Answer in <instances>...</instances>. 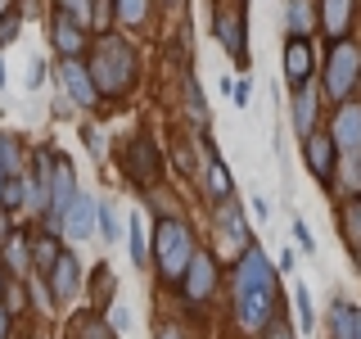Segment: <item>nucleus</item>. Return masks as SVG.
<instances>
[{
	"label": "nucleus",
	"instance_id": "1",
	"mask_svg": "<svg viewBox=\"0 0 361 339\" xmlns=\"http://www.w3.org/2000/svg\"><path fill=\"white\" fill-rule=\"evenodd\" d=\"M276 316V271L257 244H244V258L235 263V321L248 335H262Z\"/></svg>",
	"mask_w": 361,
	"mask_h": 339
},
{
	"label": "nucleus",
	"instance_id": "2",
	"mask_svg": "<svg viewBox=\"0 0 361 339\" xmlns=\"http://www.w3.org/2000/svg\"><path fill=\"white\" fill-rule=\"evenodd\" d=\"M90 77L99 95H127L135 86V50L122 37H99L90 50Z\"/></svg>",
	"mask_w": 361,
	"mask_h": 339
},
{
	"label": "nucleus",
	"instance_id": "3",
	"mask_svg": "<svg viewBox=\"0 0 361 339\" xmlns=\"http://www.w3.org/2000/svg\"><path fill=\"white\" fill-rule=\"evenodd\" d=\"M190 258H195V240H190V231L176 218L172 222L163 218V222H158V231H154V263H158V271H163V280L180 285Z\"/></svg>",
	"mask_w": 361,
	"mask_h": 339
},
{
	"label": "nucleus",
	"instance_id": "4",
	"mask_svg": "<svg viewBox=\"0 0 361 339\" xmlns=\"http://www.w3.org/2000/svg\"><path fill=\"white\" fill-rule=\"evenodd\" d=\"M361 82V50L353 41L338 37L334 50H330V64H325V90H330L334 100H348Z\"/></svg>",
	"mask_w": 361,
	"mask_h": 339
},
{
	"label": "nucleus",
	"instance_id": "5",
	"mask_svg": "<svg viewBox=\"0 0 361 339\" xmlns=\"http://www.w3.org/2000/svg\"><path fill=\"white\" fill-rule=\"evenodd\" d=\"M180 290H185V303L190 308H203V303L217 294V258L212 254H195L180 276Z\"/></svg>",
	"mask_w": 361,
	"mask_h": 339
},
{
	"label": "nucleus",
	"instance_id": "6",
	"mask_svg": "<svg viewBox=\"0 0 361 339\" xmlns=\"http://www.w3.org/2000/svg\"><path fill=\"white\" fill-rule=\"evenodd\" d=\"M334 145L338 154H357L361 150V100H338V113H334Z\"/></svg>",
	"mask_w": 361,
	"mask_h": 339
},
{
	"label": "nucleus",
	"instance_id": "7",
	"mask_svg": "<svg viewBox=\"0 0 361 339\" xmlns=\"http://www.w3.org/2000/svg\"><path fill=\"white\" fill-rule=\"evenodd\" d=\"M122 167H127V177L135 181V186H154V181H158V154H154V145L145 141V136H135V141L127 145V154H122Z\"/></svg>",
	"mask_w": 361,
	"mask_h": 339
},
{
	"label": "nucleus",
	"instance_id": "8",
	"mask_svg": "<svg viewBox=\"0 0 361 339\" xmlns=\"http://www.w3.org/2000/svg\"><path fill=\"white\" fill-rule=\"evenodd\" d=\"M334 154H338L334 136L312 131L307 141H302V158H307V167L316 172V181H321V186H330V181H334Z\"/></svg>",
	"mask_w": 361,
	"mask_h": 339
},
{
	"label": "nucleus",
	"instance_id": "9",
	"mask_svg": "<svg viewBox=\"0 0 361 339\" xmlns=\"http://www.w3.org/2000/svg\"><path fill=\"white\" fill-rule=\"evenodd\" d=\"M77 195V181H73V163L68 158H54L50 163V222L63 218V208Z\"/></svg>",
	"mask_w": 361,
	"mask_h": 339
},
{
	"label": "nucleus",
	"instance_id": "10",
	"mask_svg": "<svg viewBox=\"0 0 361 339\" xmlns=\"http://www.w3.org/2000/svg\"><path fill=\"white\" fill-rule=\"evenodd\" d=\"M59 82H63V90H68V95H73L82 109H90V105L99 100L90 68H86V64H77V59H63V68H59Z\"/></svg>",
	"mask_w": 361,
	"mask_h": 339
},
{
	"label": "nucleus",
	"instance_id": "11",
	"mask_svg": "<svg viewBox=\"0 0 361 339\" xmlns=\"http://www.w3.org/2000/svg\"><path fill=\"white\" fill-rule=\"evenodd\" d=\"M95 218H99V203L90 195H73V203L63 208V231L68 240H86L90 231H95Z\"/></svg>",
	"mask_w": 361,
	"mask_h": 339
},
{
	"label": "nucleus",
	"instance_id": "12",
	"mask_svg": "<svg viewBox=\"0 0 361 339\" xmlns=\"http://www.w3.org/2000/svg\"><path fill=\"white\" fill-rule=\"evenodd\" d=\"M50 37H54V50H59L63 59H77V54L86 50V32H82V23H77V18H68V14H54V23H50Z\"/></svg>",
	"mask_w": 361,
	"mask_h": 339
},
{
	"label": "nucleus",
	"instance_id": "13",
	"mask_svg": "<svg viewBox=\"0 0 361 339\" xmlns=\"http://www.w3.org/2000/svg\"><path fill=\"white\" fill-rule=\"evenodd\" d=\"M312 59H316V54H312V41L307 37H293L285 45V77H289L293 86H302L312 77Z\"/></svg>",
	"mask_w": 361,
	"mask_h": 339
},
{
	"label": "nucleus",
	"instance_id": "14",
	"mask_svg": "<svg viewBox=\"0 0 361 339\" xmlns=\"http://www.w3.org/2000/svg\"><path fill=\"white\" fill-rule=\"evenodd\" d=\"M293 131L307 141V136L316 131V90L302 82V86H293Z\"/></svg>",
	"mask_w": 361,
	"mask_h": 339
},
{
	"label": "nucleus",
	"instance_id": "15",
	"mask_svg": "<svg viewBox=\"0 0 361 339\" xmlns=\"http://www.w3.org/2000/svg\"><path fill=\"white\" fill-rule=\"evenodd\" d=\"M77 280H82L77 258H73V254H59V258H54V267H50V290H54V299H73V294H77Z\"/></svg>",
	"mask_w": 361,
	"mask_h": 339
},
{
	"label": "nucleus",
	"instance_id": "16",
	"mask_svg": "<svg viewBox=\"0 0 361 339\" xmlns=\"http://www.w3.org/2000/svg\"><path fill=\"white\" fill-rule=\"evenodd\" d=\"M321 9H325V14H321V28L338 41L348 32V23H353V14H357V0H321Z\"/></svg>",
	"mask_w": 361,
	"mask_h": 339
},
{
	"label": "nucleus",
	"instance_id": "17",
	"mask_svg": "<svg viewBox=\"0 0 361 339\" xmlns=\"http://www.w3.org/2000/svg\"><path fill=\"white\" fill-rule=\"evenodd\" d=\"M203 186H208V199L212 203H226V199H231V172H226V163H221V158H208V177H203Z\"/></svg>",
	"mask_w": 361,
	"mask_h": 339
},
{
	"label": "nucleus",
	"instance_id": "18",
	"mask_svg": "<svg viewBox=\"0 0 361 339\" xmlns=\"http://www.w3.org/2000/svg\"><path fill=\"white\" fill-rule=\"evenodd\" d=\"M330 321H334V339H361V312H357V308H348V303H334Z\"/></svg>",
	"mask_w": 361,
	"mask_h": 339
},
{
	"label": "nucleus",
	"instance_id": "19",
	"mask_svg": "<svg viewBox=\"0 0 361 339\" xmlns=\"http://www.w3.org/2000/svg\"><path fill=\"white\" fill-rule=\"evenodd\" d=\"M312 28H316L312 0H289V32L293 37H312Z\"/></svg>",
	"mask_w": 361,
	"mask_h": 339
},
{
	"label": "nucleus",
	"instance_id": "20",
	"mask_svg": "<svg viewBox=\"0 0 361 339\" xmlns=\"http://www.w3.org/2000/svg\"><path fill=\"white\" fill-rule=\"evenodd\" d=\"M59 5H63V14L68 18H77V23H90V18H104V14H99V9H104V0H59Z\"/></svg>",
	"mask_w": 361,
	"mask_h": 339
},
{
	"label": "nucleus",
	"instance_id": "21",
	"mask_svg": "<svg viewBox=\"0 0 361 339\" xmlns=\"http://www.w3.org/2000/svg\"><path fill=\"white\" fill-rule=\"evenodd\" d=\"M343 240H353L361 249V195H353L343 208Z\"/></svg>",
	"mask_w": 361,
	"mask_h": 339
},
{
	"label": "nucleus",
	"instance_id": "22",
	"mask_svg": "<svg viewBox=\"0 0 361 339\" xmlns=\"http://www.w3.org/2000/svg\"><path fill=\"white\" fill-rule=\"evenodd\" d=\"M293 308H298L302 331H312V326H316V312H312V290L307 285H293Z\"/></svg>",
	"mask_w": 361,
	"mask_h": 339
},
{
	"label": "nucleus",
	"instance_id": "23",
	"mask_svg": "<svg viewBox=\"0 0 361 339\" xmlns=\"http://www.w3.org/2000/svg\"><path fill=\"white\" fill-rule=\"evenodd\" d=\"M145 9H149V0H118V18L122 23H145Z\"/></svg>",
	"mask_w": 361,
	"mask_h": 339
},
{
	"label": "nucleus",
	"instance_id": "24",
	"mask_svg": "<svg viewBox=\"0 0 361 339\" xmlns=\"http://www.w3.org/2000/svg\"><path fill=\"white\" fill-rule=\"evenodd\" d=\"M5 254H9V267H27V258H32V249H27V240H23V235H9V249H5Z\"/></svg>",
	"mask_w": 361,
	"mask_h": 339
},
{
	"label": "nucleus",
	"instance_id": "25",
	"mask_svg": "<svg viewBox=\"0 0 361 339\" xmlns=\"http://www.w3.org/2000/svg\"><path fill=\"white\" fill-rule=\"evenodd\" d=\"M23 199H27V186H23V181H5V186H0V203H5V208H18Z\"/></svg>",
	"mask_w": 361,
	"mask_h": 339
},
{
	"label": "nucleus",
	"instance_id": "26",
	"mask_svg": "<svg viewBox=\"0 0 361 339\" xmlns=\"http://www.w3.org/2000/svg\"><path fill=\"white\" fill-rule=\"evenodd\" d=\"M127 244H131V263H145V231H140V218H131V235H127Z\"/></svg>",
	"mask_w": 361,
	"mask_h": 339
},
{
	"label": "nucleus",
	"instance_id": "27",
	"mask_svg": "<svg viewBox=\"0 0 361 339\" xmlns=\"http://www.w3.org/2000/svg\"><path fill=\"white\" fill-rule=\"evenodd\" d=\"M99 235H104V240H118V218H113L109 203H99Z\"/></svg>",
	"mask_w": 361,
	"mask_h": 339
},
{
	"label": "nucleus",
	"instance_id": "28",
	"mask_svg": "<svg viewBox=\"0 0 361 339\" xmlns=\"http://www.w3.org/2000/svg\"><path fill=\"white\" fill-rule=\"evenodd\" d=\"M0 163H5V172L18 167V150H14V141H5V136H0Z\"/></svg>",
	"mask_w": 361,
	"mask_h": 339
},
{
	"label": "nucleus",
	"instance_id": "29",
	"mask_svg": "<svg viewBox=\"0 0 361 339\" xmlns=\"http://www.w3.org/2000/svg\"><path fill=\"white\" fill-rule=\"evenodd\" d=\"M54 258H59V249H54L50 240H41V244H37V263H41L45 271H50V267H54Z\"/></svg>",
	"mask_w": 361,
	"mask_h": 339
},
{
	"label": "nucleus",
	"instance_id": "30",
	"mask_svg": "<svg viewBox=\"0 0 361 339\" xmlns=\"http://www.w3.org/2000/svg\"><path fill=\"white\" fill-rule=\"evenodd\" d=\"M14 32H18V14H0V45L14 41Z\"/></svg>",
	"mask_w": 361,
	"mask_h": 339
},
{
	"label": "nucleus",
	"instance_id": "31",
	"mask_svg": "<svg viewBox=\"0 0 361 339\" xmlns=\"http://www.w3.org/2000/svg\"><path fill=\"white\" fill-rule=\"evenodd\" d=\"M82 339H113V326H104V321H86Z\"/></svg>",
	"mask_w": 361,
	"mask_h": 339
},
{
	"label": "nucleus",
	"instance_id": "32",
	"mask_svg": "<svg viewBox=\"0 0 361 339\" xmlns=\"http://www.w3.org/2000/svg\"><path fill=\"white\" fill-rule=\"evenodd\" d=\"M293 240H298V249H307V254H312V249H316V240H312V231H307V226H302V222H293Z\"/></svg>",
	"mask_w": 361,
	"mask_h": 339
},
{
	"label": "nucleus",
	"instance_id": "33",
	"mask_svg": "<svg viewBox=\"0 0 361 339\" xmlns=\"http://www.w3.org/2000/svg\"><path fill=\"white\" fill-rule=\"evenodd\" d=\"M231 100H235V105H248V82H244V77H240V82H231Z\"/></svg>",
	"mask_w": 361,
	"mask_h": 339
},
{
	"label": "nucleus",
	"instance_id": "34",
	"mask_svg": "<svg viewBox=\"0 0 361 339\" xmlns=\"http://www.w3.org/2000/svg\"><path fill=\"white\" fill-rule=\"evenodd\" d=\"M82 141H86V145H90V150H95V154L104 150V136H99L95 127H82Z\"/></svg>",
	"mask_w": 361,
	"mask_h": 339
},
{
	"label": "nucleus",
	"instance_id": "35",
	"mask_svg": "<svg viewBox=\"0 0 361 339\" xmlns=\"http://www.w3.org/2000/svg\"><path fill=\"white\" fill-rule=\"evenodd\" d=\"M127 321H131L127 308H113V331H127Z\"/></svg>",
	"mask_w": 361,
	"mask_h": 339
},
{
	"label": "nucleus",
	"instance_id": "36",
	"mask_svg": "<svg viewBox=\"0 0 361 339\" xmlns=\"http://www.w3.org/2000/svg\"><path fill=\"white\" fill-rule=\"evenodd\" d=\"M154 339H185V335H180V326H158Z\"/></svg>",
	"mask_w": 361,
	"mask_h": 339
},
{
	"label": "nucleus",
	"instance_id": "37",
	"mask_svg": "<svg viewBox=\"0 0 361 339\" xmlns=\"http://www.w3.org/2000/svg\"><path fill=\"white\" fill-rule=\"evenodd\" d=\"M27 77H32V82H27V86H32V90H37V86H41V77H45V68H41V64H32V73H27Z\"/></svg>",
	"mask_w": 361,
	"mask_h": 339
},
{
	"label": "nucleus",
	"instance_id": "38",
	"mask_svg": "<svg viewBox=\"0 0 361 339\" xmlns=\"http://www.w3.org/2000/svg\"><path fill=\"white\" fill-rule=\"evenodd\" d=\"M5 331H9V316H5V308H0V339H5Z\"/></svg>",
	"mask_w": 361,
	"mask_h": 339
},
{
	"label": "nucleus",
	"instance_id": "39",
	"mask_svg": "<svg viewBox=\"0 0 361 339\" xmlns=\"http://www.w3.org/2000/svg\"><path fill=\"white\" fill-rule=\"evenodd\" d=\"M271 335H276V339H289V335H285V326H280V316H276V331H271Z\"/></svg>",
	"mask_w": 361,
	"mask_h": 339
},
{
	"label": "nucleus",
	"instance_id": "40",
	"mask_svg": "<svg viewBox=\"0 0 361 339\" xmlns=\"http://www.w3.org/2000/svg\"><path fill=\"white\" fill-rule=\"evenodd\" d=\"M180 5H185V0H163V9H180Z\"/></svg>",
	"mask_w": 361,
	"mask_h": 339
},
{
	"label": "nucleus",
	"instance_id": "41",
	"mask_svg": "<svg viewBox=\"0 0 361 339\" xmlns=\"http://www.w3.org/2000/svg\"><path fill=\"white\" fill-rule=\"evenodd\" d=\"M5 226H9V222H5V213H0V240H5Z\"/></svg>",
	"mask_w": 361,
	"mask_h": 339
},
{
	"label": "nucleus",
	"instance_id": "42",
	"mask_svg": "<svg viewBox=\"0 0 361 339\" xmlns=\"http://www.w3.org/2000/svg\"><path fill=\"white\" fill-rule=\"evenodd\" d=\"M0 86H5V64H0Z\"/></svg>",
	"mask_w": 361,
	"mask_h": 339
},
{
	"label": "nucleus",
	"instance_id": "43",
	"mask_svg": "<svg viewBox=\"0 0 361 339\" xmlns=\"http://www.w3.org/2000/svg\"><path fill=\"white\" fill-rule=\"evenodd\" d=\"M0 186H5V163H0Z\"/></svg>",
	"mask_w": 361,
	"mask_h": 339
},
{
	"label": "nucleus",
	"instance_id": "44",
	"mask_svg": "<svg viewBox=\"0 0 361 339\" xmlns=\"http://www.w3.org/2000/svg\"><path fill=\"white\" fill-rule=\"evenodd\" d=\"M0 14H5V0H0Z\"/></svg>",
	"mask_w": 361,
	"mask_h": 339
}]
</instances>
